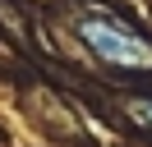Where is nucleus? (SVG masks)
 I'll list each match as a JSON object with an SVG mask.
<instances>
[{
  "label": "nucleus",
  "mask_w": 152,
  "mask_h": 147,
  "mask_svg": "<svg viewBox=\"0 0 152 147\" xmlns=\"http://www.w3.org/2000/svg\"><path fill=\"white\" fill-rule=\"evenodd\" d=\"M78 37L92 46V55H102L115 69H152V41L129 28L120 14L111 9H92V14H78Z\"/></svg>",
  "instance_id": "nucleus-1"
},
{
  "label": "nucleus",
  "mask_w": 152,
  "mask_h": 147,
  "mask_svg": "<svg viewBox=\"0 0 152 147\" xmlns=\"http://www.w3.org/2000/svg\"><path fill=\"white\" fill-rule=\"evenodd\" d=\"M129 119L152 133V97H129Z\"/></svg>",
  "instance_id": "nucleus-2"
}]
</instances>
